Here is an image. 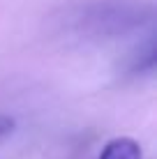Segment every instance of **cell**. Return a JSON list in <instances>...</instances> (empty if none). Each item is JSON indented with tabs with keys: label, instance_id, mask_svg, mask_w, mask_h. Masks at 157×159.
Instances as JSON below:
<instances>
[{
	"label": "cell",
	"instance_id": "cell-1",
	"mask_svg": "<svg viewBox=\"0 0 157 159\" xmlns=\"http://www.w3.org/2000/svg\"><path fill=\"white\" fill-rule=\"evenodd\" d=\"M141 157H143L141 145L134 139H127V136L111 139L99 152V159H141Z\"/></svg>",
	"mask_w": 157,
	"mask_h": 159
},
{
	"label": "cell",
	"instance_id": "cell-2",
	"mask_svg": "<svg viewBox=\"0 0 157 159\" xmlns=\"http://www.w3.org/2000/svg\"><path fill=\"white\" fill-rule=\"evenodd\" d=\"M12 129H14V120H12V118H7V116H0V136L9 134Z\"/></svg>",
	"mask_w": 157,
	"mask_h": 159
}]
</instances>
